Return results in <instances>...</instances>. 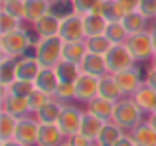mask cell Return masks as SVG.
<instances>
[{
    "mask_svg": "<svg viewBox=\"0 0 156 146\" xmlns=\"http://www.w3.org/2000/svg\"><path fill=\"white\" fill-rule=\"evenodd\" d=\"M144 111L134 103L130 97H122L121 101L115 103V113H113V123L117 127H121L125 132H130L133 128H136L138 124L144 120Z\"/></svg>",
    "mask_w": 156,
    "mask_h": 146,
    "instance_id": "1",
    "label": "cell"
},
{
    "mask_svg": "<svg viewBox=\"0 0 156 146\" xmlns=\"http://www.w3.org/2000/svg\"><path fill=\"white\" fill-rule=\"evenodd\" d=\"M34 57L42 67H55L63 59V40L59 36L38 40L34 43Z\"/></svg>",
    "mask_w": 156,
    "mask_h": 146,
    "instance_id": "2",
    "label": "cell"
},
{
    "mask_svg": "<svg viewBox=\"0 0 156 146\" xmlns=\"http://www.w3.org/2000/svg\"><path fill=\"white\" fill-rule=\"evenodd\" d=\"M30 46H32L30 34L22 26L8 32V34H0V54L6 55V57L20 59L22 55H26Z\"/></svg>",
    "mask_w": 156,
    "mask_h": 146,
    "instance_id": "3",
    "label": "cell"
},
{
    "mask_svg": "<svg viewBox=\"0 0 156 146\" xmlns=\"http://www.w3.org/2000/svg\"><path fill=\"white\" fill-rule=\"evenodd\" d=\"M126 46H129L130 54L134 55L136 61H150L154 55V43H152V38H150L148 30L130 34L126 38Z\"/></svg>",
    "mask_w": 156,
    "mask_h": 146,
    "instance_id": "4",
    "label": "cell"
},
{
    "mask_svg": "<svg viewBox=\"0 0 156 146\" xmlns=\"http://www.w3.org/2000/svg\"><path fill=\"white\" fill-rule=\"evenodd\" d=\"M105 61H107V71L117 73V71L133 67L134 63H136V59H134V55L130 54V50H129L126 43H115V46L109 50V54L105 55Z\"/></svg>",
    "mask_w": 156,
    "mask_h": 146,
    "instance_id": "5",
    "label": "cell"
},
{
    "mask_svg": "<svg viewBox=\"0 0 156 146\" xmlns=\"http://www.w3.org/2000/svg\"><path fill=\"white\" fill-rule=\"evenodd\" d=\"M59 36L63 42H73V40H83L85 38V26H83V16L77 12H67L61 16L59 24Z\"/></svg>",
    "mask_w": 156,
    "mask_h": 146,
    "instance_id": "6",
    "label": "cell"
},
{
    "mask_svg": "<svg viewBox=\"0 0 156 146\" xmlns=\"http://www.w3.org/2000/svg\"><path fill=\"white\" fill-rule=\"evenodd\" d=\"M83 115H85V111H81L77 105H69V103L63 105V109H61V113H59V119H57L55 124L65 134V138L71 136V134H75V132H79Z\"/></svg>",
    "mask_w": 156,
    "mask_h": 146,
    "instance_id": "7",
    "label": "cell"
},
{
    "mask_svg": "<svg viewBox=\"0 0 156 146\" xmlns=\"http://www.w3.org/2000/svg\"><path fill=\"white\" fill-rule=\"evenodd\" d=\"M38 132H40L38 119L34 115H28L18 120V128H16L14 138L26 146H38Z\"/></svg>",
    "mask_w": 156,
    "mask_h": 146,
    "instance_id": "8",
    "label": "cell"
},
{
    "mask_svg": "<svg viewBox=\"0 0 156 146\" xmlns=\"http://www.w3.org/2000/svg\"><path fill=\"white\" fill-rule=\"evenodd\" d=\"M0 111H6V113H10V115L18 116V119L32 115L28 97L12 95V93H8L6 89H2V97H0Z\"/></svg>",
    "mask_w": 156,
    "mask_h": 146,
    "instance_id": "9",
    "label": "cell"
},
{
    "mask_svg": "<svg viewBox=\"0 0 156 146\" xmlns=\"http://www.w3.org/2000/svg\"><path fill=\"white\" fill-rule=\"evenodd\" d=\"M111 75L115 77V81H117V85L121 87V91H122L125 97H130L142 83H144V79H142L140 71L136 69V65L129 67V69H122V71H117V73H111Z\"/></svg>",
    "mask_w": 156,
    "mask_h": 146,
    "instance_id": "10",
    "label": "cell"
},
{
    "mask_svg": "<svg viewBox=\"0 0 156 146\" xmlns=\"http://www.w3.org/2000/svg\"><path fill=\"white\" fill-rule=\"evenodd\" d=\"M99 79L101 77L81 73L75 81V101L89 103L91 99H95V97L99 95Z\"/></svg>",
    "mask_w": 156,
    "mask_h": 146,
    "instance_id": "11",
    "label": "cell"
},
{
    "mask_svg": "<svg viewBox=\"0 0 156 146\" xmlns=\"http://www.w3.org/2000/svg\"><path fill=\"white\" fill-rule=\"evenodd\" d=\"M59 24H61V16L53 14V12H48V14H44L42 18H38L32 24V30L38 36V40L51 38V36L59 34Z\"/></svg>",
    "mask_w": 156,
    "mask_h": 146,
    "instance_id": "12",
    "label": "cell"
},
{
    "mask_svg": "<svg viewBox=\"0 0 156 146\" xmlns=\"http://www.w3.org/2000/svg\"><path fill=\"white\" fill-rule=\"evenodd\" d=\"M40 71H42V65L34 55H22L20 59H16V79H24V81L34 83Z\"/></svg>",
    "mask_w": 156,
    "mask_h": 146,
    "instance_id": "13",
    "label": "cell"
},
{
    "mask_svg": "<svg viewBox=\"0 0 156 146\" xmlns=\"http://www.w3.org/2000/svg\"><path fill=\"white\" fill-rule=\"evenodd\" d=\"M81 73H87V75H95V77H103L107 75V61L105 55H97V54H85V57L79 63Z\"/></svg>",
    "mask_w": 156,
    "mask_h": 146,
    "instance_id": "14",
    "label": "cell"
},
{
    "mask_svg": "<svg viewBox=\"0 0 156 146\" xmlns=\"http://www.w3.org/2000/svg\"><path fill=\"white\" fill-rule=\"evenodd\" d=\"M130 99L144 111V115H150V113L154 111V107H156V91L146 83H142L140 87L130 95Z\"/></svg>",
    "mask_w": 156,
    "mask_h": 146,
    "instance_id": "15",
    "label": "cell"
},
{
    "mask_svg": "<svg viewBox=\"0 0 156 146\" xmlns=\"http://www.w3.org/2000/svg\"><path fill=\"white\" fill-rule=\"evenodd\" d=\"M65 134L59 130L57 124H40L38 146H61L65 142Z\"/></svg>",
    "mask_w": 156,
    "mask_h": 146,
    "instance_id": "16",
    "label": "cell"
},
{
    "mask_svg": "<svg viewBox=\"0 0 156 146\" xmlns=\"http://www.w3.org/2000/svg\"><path fill=\"white\" fill-rule=\"evenodd\" d=\"M34 85H36V89H40V91H44V93H48V95L53 97L57 85H59V79H57L55 69H53V67H42V71L38 73Z\"/></svg>",
    "mask_w": 156,
    "mask_h": 146,
    "instance_id": "17",
    "label": "cell"
},
{
    "mask_svg": "<svg viewBox=\"0 0 156 146\" xmlns=\"http://www.w3.org/2000/svg\"><path fill=\"white\" fill-rule=\"evenodd\" d=\"M85 111L109 123V120L113 119V113H115V103H113V101H109V99H103V97L97 95L95 99H91V101L87 103V109H85Z\"/></svg>",
    "mask_w": 156,
    "mask_h": 146,
    "instance_id": "18",
    "label": "cell"
},
{
    "mask_svg": "<svg viewBox=\"0 0 156 146\" xmlns=\"http://www.w3.org/2000/svg\"><path fill=\"white\" fill-rule=\"evenodd\" d=\"M105 124H107V120H103V119H99V116H95V115H91V113L85 111L83 120H81V127H79V132L85 134L87 138H91V140H97V136L101 134V130H103Z\"/></svg>",
    "mask_w": 156,
    "mask_h": 146,
    "instance_id": "19",
    "label": "cell"
},
{
    "mask_svg": "<svg viewBox=\"0 0 156 146\" xmlns=\"http://www.w3.org/2000/svg\"><path fill=\"white\" fill-rule=\"evenodd\" d=\"M129 134L133 136V140H134L136 146H156V130L146 123V119L142 120L136 128H133Z\"/></svg>",
    "mask_w": 156,
    "mask_h": 146,
    "instance_id": "20",
    "label": "cell"
},
{
    "mask_svg": "<svg viewBox=\"0 0 156 146\" xmlns=\"http://www.w3.org/2000/svg\"><path fill=\"white\" fill-rule=\"evenodd\" d=\"M99 97H103V99H109L113 101V103H117V101H121L122 97V91L121 87L117 85V81H115V77L111 75V73H107L99 79Z\"/></svg>",
    "mask_w": 156,
    "mask_h": 146,
    "instance_id": "21",
    "label": "cell"
},
{
    "mask_svg": "<svg viewBox=\"0 0 156 146\" xmlns=\"http://www.w3.org/2000/svg\"><path fill=\"white\" fill-rule=\"evenodd\" d=\"M61 109H63V103H59V101L51 99L48 105H44L40 111L34 113V116L38 119L40 124H55L57 119H59V113Z\"/></svg>",
    "mask_w": 156,
    "mask_h": 146,
    "instance_id": "22",
    "label": "cell"
},
{
    "mask_svg": "<svg viewBox=\"0 0 156 146\" xmlns=\"http://www.w3.org/2000/svg\"><path fill=\"white\" fill-rule=\"evenodd\" d=\"M95 12L103 16L107 22H121L122 16H125V10L119 6L117 0H99Z\"/></svg>",
    "mask_w": 156,
    "mask_h": 146,
    "instance_id": "23",
    "label": "cell"
},
{
    "mask_svg": "<svg viewBox=\"0 0 156 146\" xmlns=\"http://www.w3.org/2000/svg\"><path fill=\"white\" fill-rule=\"evenodd\" d=\"M87 54V47H85V38L83 40H73V42H63V59L65 61H71L79 65L81 59Z\"/></svg>",
    "mask_w": 156,
    "mask_h": 146,
    "instance_id": "24",
    "label": "cell"
},
{
    "mask_svg": "<svg viewBox=\"0 0 156 146\" xmlns=\"http://www.w3.org/2000/svg\"><path fill=\"white\" fill-rule=\"evenodd\" d=\"M121 22L125 24V28H126L129 34H136V32L148 30V22H150V20L146 18L140 10H134V12H129V14L122 16Z\"/></svg>",
    "mask_w": 156,
    "mask_h": 146,
    "instance_id": "25",
    "label": "cell"
},
{
    "mask_svg": "<svg viewBox=\"0 0 156 146\" xmlns=\"http://www.w3.org/2000/svg\"><path fill=\"white\" fill-rule=\"evenodd\" d=\"M125 134V130H122L121 127H117V124L113 123V120H109V123L103 127V130H101V134L97 136L95 144L97 146H115L119 142V138Z\"/></svg>",
    "mask_w": 156,
    "mask_h": 146,
    "instance_id": "26",
    "label": "cell"
},
{
    "mask_svg": "<svg viewBox=\"0 0 156 146\" xmlns=\"http://www.w3.org/2000/svg\"><path fill=\"white\" fill-rule=\"evenodd\" d=\"M51 0H26V22L34 24L44 14L51 12Z\"/></svg>",
    "mask_w": 156,
    "mask_h": 146,
    "instance_id": "27",
    "label": "cell"
},
{
    "mask_svg": "<svg viewBox=\"0 0 156 146\" xmlns=\"http://www.w3.org/2000/svg\"><path fill=\"white\" fill-rule=\"evenodd\" d=\"M107 20L97 12H91V14L83 16V26H85V38H91V36H101L105 34L107 28Z\"/></svg>",
    "mask_w": 156,
    "mask_h": 146,
    "instance_id": "28",
    "label": "cell"
},
{
    "mask_svg": "<svg viewBox=\"0 0 156 146\" xmlns=\"http://www.w3.org/2000/svg\"><path fill=\"white\" fill-rule=\"evenodd\" d=\"M18 116L10 115L6 111H0V140H12L18 128Z\"/></svg>",
    "mask_w": 156,
    "mask_h": 146,
    "instance_id": "29",
    "label": "cell"
},
{
    "mask_svg": "<svg viewBox=\"0 0 156 146\" xmlns=\"http://www.w3.org/2000/svg\"><path fill=\"white\" fill-rule=\"evenodd\" d=\"M53 69H55V73H57V79L65 81V83H75L77 77L81 75L79 65H77V63H71V61H65V59H61Z\"/></svg>",
    "mask_w": 156,
    "mask_h": 146,
    "instance_id": "30",
    "label": "cell"
},
{
    "mask_svg": "<svg viewBox=\"0 0 156 146\" xmlns=\"http://www.w3.org/2000/svg\"><path fill=\"white\" fill-rule=\"evenodd\" d=\"M85 47H87L89 54H97V55H107L109 50L113 47V42L107 38L105 34L101 36H91V38H85Z\"/></svg>",
    "mask_w": 156,
    "mask_h": 146,
    "instance_id": "31",
    "label": "cell"
},
{
    "mask_svg": "<svg viewBox=\"0 0 156 146\" xmlns=\"http://www.w3.org/2000/svg\"><path fill=\"white\" fill-rule=\"evenodd\" d=\"M14 81H16V59L2 55L0 57V87H8Z\"/></svg>",
    "mask_w": 156,
    "mask_h": 146,
    "instance_id": "32",
    "label": "cell"
},
{
    "mask_svg": "<svg viewBox=\"0 0 156 146\" xmlns=\"http://www.w3.org/2000/svg\"><path fill=\"white\" fill-rule=\"evenodd\" d=\"M105 36L115 46V43H126V38H129L130 34L126 32V28H125L122 22H109L107 28H105Z\"/></svg>",
    "mask_w": 156,
    "mask_h": 146,
    "instance_id": "33",
    "label": "cell"
},
{
    "mask_svg": "<svg viewBox=\"0 0 156 146\" xmlns=\"http://www.w3.org/2000/svg\"><path fill=\"white\" fill-rule=\"evenodd\" d=\"M0 10H6L8 14L16 16L20 22H26V0H8V2H0Z\"/></svg>",
    "mask_w": 156,
    "mask_h": 146,
    "instance_id": "34",
    "label": "cell"
},
{
    "mask_svg": "<svg viewBox=\"0 0 156 146\" xmlns=\"http://www.w3.org/2000/svg\"><path fill=\"white\" fill-rule=\"evenodd\" d=\"M0 89H6L8 93L12 95H18V97H30L32 91L36 89V85L32 81H24V79H16L14 83H10L8 87H0Z\"/></svg>",
    "mask_w": 156,
    "mask_h": 146,
    "instance_id": "35",
    "label": "cell"
},
{
    "mask_svg": "<svg viewBox=\"0 0 156 146\" xmlns=\"http://www.w3.org/2000/svg\"><path fill=\"white\" fill-rule=\"evenodd\" d=\"M53 99L59 101V103H69V101H75V83H65L59 81L55 93H53Z\"/></svg>",
    "mask_w": 156,
    "mask_h": 146,
    "instance_id": "36",
    "label": "cell"
},
{
    "mask_svg": "<svg viewBox=\"0 0 156 146\" xmlns=\"http://www.w3.org/2000/svg\"><path fill=\"white\" fill-rule=\"evenodd\" d=\"M51 99H53L51 95H48V93L40 91V89H34V91H32V95L28 97V103H30V111H32V115H34L36 111H40L44 105H48Z\"/></svg>",
    "mask_w": 156,
    "mask_h": 146,
    "instance_id": "37",
    "label": "cell"
},
{
    "mask_svg": "<svg viewBox=\"0 0 156 146\" xmlns=\"http://www.w3.org/2000/svg\"><path fill=\"white\" fill-rule=\"evenodd\" d=\"M22 26V22H20L16 16L8 14L6 10H0V34H8V32L16 30V28Z\"/></svg>",
    "mask_w": 156,
    "mask_h": 146,
    "instance_id": "38",
    "label": "cell"
},
{
    "mask_svg": "<svg viewBox=\"0 0 156 146\" xmlns=\"http://www.w3.org/2000/svg\"><path fill=\"white\" fill-rule=\"evenodd\" d=\"M69 4H71L73 12H77V14H81V16H87V14H91V12H95L99 0H69Z\"/></svg>",
    "mask_w": 156,
    "mask_h": 146,
    "instance_id": "39",
    "label": "cell"
},
{
    "mask_svg": "<svg viewBox=\"0 0 156 146\" xmlns=\"http://www.w3.org/2000/svg\"><path fill=\"white\" fill-rule=\"evenodd\" d=\"M69 146H95V140L87 138L85 134H81V132H75V134L67 136V140H65Z\"/></svg>",
    "mask_w": 156,
    "mask_h": 146,
    "instance_id": "40",
    "label": "cell"
},
{
    "mask_svg": "<svg viewBox=\"0 0 156 146\" xmlns=\"http://www.w3.org/2000/svg\"><path fill=\"white\" fill-rule=\"evenodd\" d=\"M138 10H140L148 20H156V0H140Z\"/></svg>",
    "mask_w": 156,
    "mask_h": 146,
    "instance_id": "41",
    "label": "cell"
},
{
    "mask_svg": "<svg viewBox=\"0 0 156 146\" xmlns=\"http://www.w3.org/2000/svg\"><path fill=\"white\" fill-rule=\"evenodd\" d=\"M117 2H119V6L125 10V14L138 10V6H140V0H117Z\"/></svg>",
    "mask_w": 156,
    "mask_h": 146,
    "instance_id": "42",
    "label": "cell"
},
{
    "mask_svg": "<svg viewBox=\"0 0 156 146\" xmlns=\"http://www.w3.org/2000/svg\"><path fill=\"white\" fill-rule=\"evenodd\" d=\"M144 83L150 85V87L156 91V67H150V69H146V75H144Z\"/></svg>",
    "mask_w": 156,
    "mask_h": 146,
    "instance_id": "43",
    "label": "cell"
},
{
    "mask_svg": "<svg viewBox=\"0 0 156 146\" xmlns=\"http://www.w3.org/2000/svg\"><path fill=\"white\" fill-rule=\"evenodd\" d=\"M115 146H136L134 144V140H133V136L129 134V132H125V134L121 136V138H119V142L115 144Z\"/></svg>",
    "mask_w": 156,
    "mask_h": 146,
    "instance_id": "44",
    "label": "cell"
},
{
    "mask_svg": "<svg viewBox=\"0 0 156 146\" xmlns=\"http://www.w3.org/2000/svg\"><path fill=\"white\" fill-rule=\"evenodd\" d=\"M0 146H26V144H22L16 138H12V140H0Z\"/></svg>",
    "mask_w": 156,
    "mask_h": 146,
    "instance_id": "45",
    "label": "cell"
},
{
    "mask_svg": "<svg viewBox=\"0 0 156 146\" xmlns=\"http://www.w3.org/2000/svg\"><path fill=\"white\" fill-rule=\"evenodd\" d=\"M148 32H150V38H152V43H154V51H156V20L152 26H148Z\"/></svg>",
    "mask_w": 156,
    "mask_h": 146,
    "instance_id": "46",
    "label": "cell"
},
{
    "mask_svg": "<svg viewBox=\"0 0 156 146\" xmlns=\"http://www.w3.org/2000/svg\"><path fill=\"white\" fill-rule=\"evenodd\" d=\"M146 123H148L150 127L156 130V113H150V115H146Z\"/></svg>",
    "mask_w": 156,
    "mask_h": 146,
    "instance_id": "47",
    "label": "cell"
},
{
    "mask_svg": "<svg viewBox=\"0 0 156 146\" xmlns=\"http://www.w3.org/2000/svg\"><path fill=\"white\" fill-rule=\"evenodd\" d=\"M150 67H156V51H154V55H152V59H150Z\"/></svg>",
    "mask_w": 156,
    "mask_h": 146,
    "instance_id": "48",
    "label": "cell"
},
{
    "mask_svg": "<svg viewBox=\"0 0 156 146\" xmlns=\"http://www.w3.org/2000/svg\"><path fill=\"white\" fill-rule=\"evenodd\" d=\"M53 4H61V2H69V0H51Z\"/></svg>",
    "mask_w": 156,
    "mask_h": 146,
    "instance_id": "49",
    "label": "cell"
},
{
    "mask_svg": "<svg viewBox=\"0 0 156 146\" xmlns=\"http://www.w3.org/2000/svg\"><path fill=\"white\" fill-rule=\"evenodd\" d=\"M61 146H69V144H67V142H63V144H61Z\"/></svg>",
    "mask_w": 156,
    "mask_h": 146,
    "instance_id": "50",
    "label": "cell"
},
{
    "mask_svg": "<svg viewBox=\"0 0 156 146\" xmlns=\"http://www.w3.org/2000/svg\"><path fill=\"white\" fill-rule=\"evenodd\" d=\"M0 2H8V0H0Z\"/></svg>",
    "mask_w": 156,
    "mask_h": 146,
    "instance_id": "51",
    "label": "cell"
},
{
    "mask_svg": "<svg viewBox=\"0 0 156 146\" xmlns=\"http://www.w3.org/2000/svg\"><path fill=\"white\" fill-rule=\"evenodd\" d=\"M152 113H156V107H154V111H152Z\"/></svg>",
    "mask_w": 156,
    "mask_h": 146,
    "instance_id": "52",
    "label": "cell"
},
{
    "mask_svg": "<svg viewBox=\"0 0 156 146\" xmlns=\"http://www.w3.org/2000/svg\"><path fill=\"white\" fill-rule=\"evenodd\" d=\"M95 146H97V144H95Z\"/></svg>",
    "mask_w": 156,
    "mask_h": 146,
    "instance_id": "53",
    "label": "cell"
}]
</instances>
